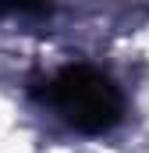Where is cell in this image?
Segmentation results:
<instances>
[{"label":"cell","mask_w":149,"mask_h":153,"mask_svg":"<svg viewBox=\"0 0 149 153\" xmlns=\"http://www.w3.org/2000/svg\"><path fill=\"white\" fill-rule=\"evenodd\" d=\"M43 103L53 107L60 121L89 135L110 132L124 117V96L117 82L89 64H71L50 75L43 82Z\"/></svg>","instance_id":"1"}]
</instances>
